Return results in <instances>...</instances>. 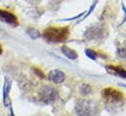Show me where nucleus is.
I'll list each match as a JSON object with an SVG mask.
<instances>
[{
  "instance_id": "1",
  "label": "nucleus",
  "mask_w": 126,
  "mask_h": 116,
  "mask_svg": "<svg viewBox=\"0 0 126 116\" xmlns=\"http://www.w3.org/2000/svg\"><path fill=\"white\" fill-rule=\"evenodd\" d=\"M69 35L68 28H55L50 27L43 32L44 39L49 43H63Z\"/></svg>"
},
{
  "instance_id": "2",
  "label": "nucleus",
  "mask_w": 126,
  "mask_h": 116,
  "mask_svg": "<svg viewBox=\"0 0 126 116\" xmlns=\"http://www.w3.org/2000/svg\"><path fill=\"white\" fill-rule=\"evenodd\" d=\"M102 96L106 102V104L108 106L116 107L121 106L124 102V96L121 92H119L116 89L113 88H107L103 90Z\"/></svg>"
},
{
  "instance_id": "3",
  "label": "nucleus",
  "mask_w": 126,
  "mask_h": 116,
  "mask_svg": "<svg viewBox=\"0 0 126 116\" xmlns=\"http://www.w3.org/2000/svg\"><path fill=\"white\" fill-rule=\"evenodd\" d=\"M77 116H95L99 112L98 103L91 100L79 101L75 106Z\"/></svg>"
},
{
  "instance_id": "4",
  "label": "nucleus",
  "mask_w": 126,
  "mask_h": 116,
  "mask_svg": "<svg viewBox=\"0 0 126 116\" xmlns=\"http://www.w3.org/2000/svg\"><path fill=\"white\" fill-rule=\"evenodd\" d=\"M39 99L45 103H51L57 99V91L51 86H43L39 91Z\"/></svg>"
},
{
  "instance_id": "5",
  "label": "nucleus",
  "mask_w": 126,
  "mask_h": 116,
  "mask_svg": "<svg viewBox=\"0 0 126 116\" xmlns=\"http://www.w3.org/2000/svg\"><path fill=\"white\" fill-rule=\"evenodd\" d=\"M0 21L5 24H8L14 28L19 26L18 17L14 13H12L10 11L3 10V9H0Z\"/></svg>"
},
{
  "instance_id": "6",
  "label": "nucleus",
  "mask_w": 126,
  "mask_h": 116,
  "mask_svg": "<svg viewBox=\"0 0 126 116\" xmlns=\"http://www.w3.org/2000/svg\"><path fill=\"white\" fill-rule=\"evenodd\" d=\"M48 78L53 83L60 84V83H62L63 80H64L65 75H64V73H63V71H61L59 69H54V70H52V71L49 72Z\"/></svg>"
},
{
  "instance_id": "7",
  "label": "nucleus",
  "mask_w": 126,
  "mask_h": 116,
  "mask_svg": "<svg viewBox=\"0 0 126 116\" xmlns=\"http://www.w3.org/2000/svg\"><path fill=\"white\" fill-rule=\"evenodd\" d=\"M107 70L109 73L115 75V76H119L122 78H126V70L119 65H107L106 66Z\"/></svg>"
},
{
  "instance_id": "8",
  "label": "nucleus",
  "mask_w": 126,
  "mask_h": 116,
  "mask_svg": "<svg viewBox=\"0 0 126 116\" xmlns=\"http://www.w3.org/2000/svg\"><path fill=\"white\" fill-rule=\"evenodd\" d=\"M117 46V53L120 58H126V35L120 38L116 44Z\"/></svg>"
},
{
  "instance_id": "9",
  "label": "nucleus",
  "mask_w": 126,
  "mask_h": 116,
  "mask_svg": "<svg viewBox=\"0 0 126 116\" xmlns=\"http://www.w3.org/2000/svg\"><path fill=\"white\" fill-rule=\"evenodd\" d=\"M61 50H62V52H63V54L68 58H70V59H76L77 57H78L74 50H72V49H70V48H68L66 46H63Z\"/></svg>"
},
{
  "instance_id": "10",
  "label": "nucleus",
  "mask_w": 126,
  "mask_h": 116,
  "mask_svg": "<svg viewBox=\"0 0 126 116\" xmlns=\"http://www.w3.org/2000/svg\"><path fill=\"white\" fill-rule=\"evenodd\" d=\"M27 33L33 39H36V38L40 37V32L36 29H33V28H30V29H27Z\"/></svg>"
},
{
  "instance_id": "11",
  "label": "nucleus",
  "mask_w": 126,
  "mask_h": 116,
  "mask_svg": "<svg viewBox=\"0 0 126 116\" xmlns=\"http://www.w3.org/2000/svg\"><path fill=\"white\" fill-rule=\"evenodd\" d=\"M80 93L84 96L89 95V94L92 93V87L89 84H82L81 87H80Z\"/></svg>"
},
{
  "instance_id": "12",
  "label": "nucleus",
  "mask_w": 126,
  "mask_h": 116,
  "mask_svg": "<svg viewBox=\"0 0 126 116\" xmlns=\"http://www.w3.org/2000/svg\"><path fill=\"white\" fill-rule=\"evenodd\" d=\"M85 54H86L90 58H92V59H96L97 57H98V54H97L95 51L90 50V49H87V50L85 51Z\"/></svg>"
},
{
  "instance_id": "13",
  "label": "nucleus",
  "mask_w": 126,
  "mask_h": 116,
  "mask_svg": "<svg viewBox=\"0 0 126 116\" xmlns=\"http://www.w3.org/2000/svg\"><path fill=\"white\" fill-rule=\"evenodd\" d=\"M6 92H7V84H6V81H5V84H4V87H3V101H4L5 105H7V102H6Z\"/></svg>"
},
{
  "instance_id": "14",
  "label": "nucleus",
  "mask_w": 126,
  "mask_h": 116,
  "mask_svg": "<svg viewBox=\"0 0 126 116\" xmlns=\"http://www.w3.org/2000/svg\"><path fill=\"white\" fill-rule=\"evenodd\" d=\"M28 2H30V3H36V2H39V1H41V0H27Z\"/></svg>"
},
{
  "instance_id": "15",
  "label": "nucleus",
  "mask_w": 126,
  "mask_h": 116,
  "mask_svg": "<svg viewBox=\"0 0 126 116\" xmlns=\"http://www.w3.org/2000/svg\"><path fill=\"white\" fill-rule=\"evenodd\" d=\"M2 52H3V49H2V46H1V44H0V55L2 54Z\"/></svg>"
}]
</instances>
